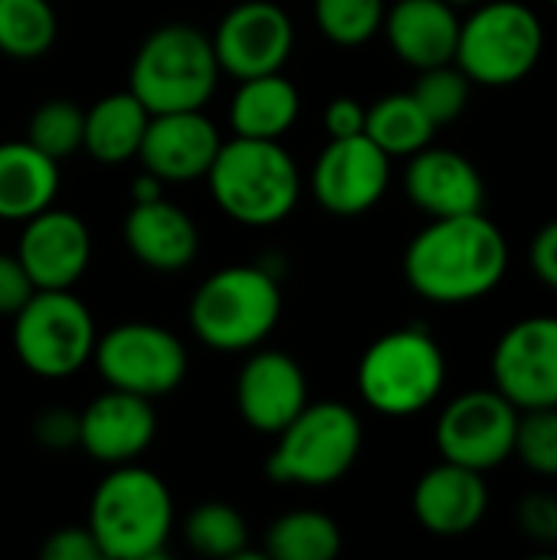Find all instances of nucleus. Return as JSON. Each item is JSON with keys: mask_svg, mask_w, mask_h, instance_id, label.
I'll list each match as a JSON object with an SVG mask.
<instances>
[{"mask_svg": "<svg viewBox=\"0 0 557 560\" xmlns=\"http://www.w3.org/2000/svg\"><path fill=\"white\" fill-rule=\"evenodd\" d=\"M404 190L410 203L433 220L476 213L486 203V180L479 167L466 154L433 144L410 154L404 171Z\"/></svg>", "mask_w": 557, "mask_h": 560, "instance_id": "nucleus-19", "label": "nucleus"}, {"mask_svg": "<svg viewBox=\"0 0 557 560\" xmlns=\"http://www.w3.org/2000/svg\"><path fill=\"white\" fill-rule=\"evenodd\" d=\"M59 161L30 141L0 144V220H30L59 194Z\"/></svg>", "mask_w": 557, "mask_h": 560, "instance_id": "nucleus-23", "label": "nucleus"}, {"mask_svg": "<svg viewBox=\"0 0 557 560\" xmlns=\"http://www.w3.org/2000/svg\"><path fill=\"white\" fill-rule=\"evenodd\" d=\"M223 138L217 125L204 115V108L194 112H164L151 115L138 158L144 171H151L161 180L184 184L207 177Z\"/></svg>", "mask_w": 557, "mask_h": 560, "instance_id": "nucleus-16", "label": "nucleus"}, {"mask_svg": "<svg viewBox=\"0 0 557 560\" xmlns=\"http://www.w3.org/2000/svg\"><path fill=\"white\" fill-rule=\"evenodd\" d=\"M391 184V158L368 138H332L312 167V194L335 217L371 210Z\"/></svg>", "mask_w": 557, "mask_h": 560, "instance_id": "nucleus-14", "label": "nucleus"}, {"mask_svg": "<svg viewBox=\"0 0 557 560\" xmlns=\"http://www.w3.org/2000/svg\"><path fill=\"white\" fill-rule=\"evenodd\" d=\"M207 184L217 207L243 226H272L286 220L302 194L295 158L272 138L243 135L220 144Z\"/></svg>", "mask_w": 557, "mask_h": 560, "instance_id": "nucleus-2", "label": "nucleus"}, {"mask_svg": "<svg viewBox=\"0 0 557 560\" xmlns=\"http://www.w3.org/2000/svg\"><path fill=\"white\" fill-rule=\"evenodd\" d=\"M309 404L302 368L282 351H253L236 377L240 417L266 436H276Z\"/></svg>", "mask_w": 557, "mask_h": 560, "instance_id": "nucleus-18", "label": "nucleus"}, {"mask_svg": "<svg viewBox=\"0 0 557 560\" xmlns=\"http://www.w3.org/2000/svg\"><path fill=\"white\" fill-rule=\"evenodd\" d=\"M220 79V62L207 33L187 23L158 26L138 46L128 72V92L151 112L204 108Z\"/></svg>", "mask_w": 557, "mask_h": 560, "instance_id": "nucleus-4", "label": "nucleus"}, {"mask_svg": "<svg viewBox=\"0 0 557 560\" xmlns=\"http://www.w3.org/2000/svg\"><path fill=\"white\" fill-rule=\"evenodd\" d=\"M184 538L204 558H236L246 548L250 532H246L243 515L233 505L204 502L187 515Z\"/></svg>", "mask_w": 557, "mask_h": 560, "instance_id": "nucleus-29", "label": "nucleus"}, {"mask_svg": "<svg viewBox=\"0 0 557 560\" xmlns=\"http://www.w3.org/2000/svg\"><path fill=\"white\" fill-rule=\"evenodd\" d=\"M469 92H473V82H469V75L456 62L420 69V75H417V82L410 89V95L420 102V108L430 115V121L437 128L456 121L466 112Z\"/></svg>", "mask_w": 557, "mask_h": 560, "instance_id": "nucleus-31", "label": "nucleus"}, {"mask_svg": "<svg viewBox=\"0 0 557 560\" xmlns=\"http://www.w3.org/2000/svg\"><path fill=\"white\" fill-rule=\"evenodd\" d=\"M95 322L72 289H36L13 315V351L20 364L46 381L72 377L92 361Z\"/></svg>", "mask_w": 557, "mask_h": 560, "instance_id": "nucleus-9", "label": "nucleus"}, {"mask_svg": "<svg viewBox=\"0 0 557 560\" xmlns=\"http://www.w3.org/2000/svg\"><path fill=\"white\" fill-rule=\"evenodd\" d=\"M148 118L151 112L131 92L105 95L92 108H85L82 148L102 164H125L138 158Z\"/></svg>", "mask_w": 557, "mask_h": 560, "instance_id": "nucleus-25", "label": "nucleus"}, {"mask_svg": "<svg viewBox=\"0 0 557 560\" xmlns=\"http://www.w3.org/2000/svg\"><path fill=\"white\" fill-rule=\"evenodd\" d=\"M519 528L535 545L557 548V495H552V492H529L519 502Z\"/></svg>", "mask_w": 557, "mask_h": 560, "instance_id": "nucleus-34", "label": "nucleus"}, {"mask_svg": "<svg viewBox=\"0 0 557 560\" xmlns=\"http://www.w3.org/2000/svg\"><path fill=\"white\" fill-rule=\"evenodd\" d=\"M529 266L535 272L538 282H545L548 289L557 292V220L545 223L529 246Z\"/></svg>", "mask_w": 557, "mask_h": 560, "instance_id": "nucleus-38", "label": "nucleus"}, {"mask_svg": "<svg viewBox=\"0 0 557 560\" xmlns=\"http://www.w3.org/2000/svg\"><path fill=\"white\" fill-rule=\"evenodd\" d=\"M384 0H315V23L335 46H364L384 26Z\"/></svg>", "mask_w": 557, "mask_h": 560, "instance_id": "nucleus-30", "label": "nucleus"}, {"mask_svg": "<svg viewBox=\"0 0 557 560\" xmlns=\"http://www.w3.org/2000/svg\"><path fill=\"white\" fill-rule=\"evenodd\" d=\"M338 551L341 528L322 512H289L266 535V555L276 560H332Z\"/></svg>", "mask_w": 557, "mask_h": 560, "instance_id": "nucleus-27", "label": "nucleus"}, {"mask_svg": "<svg viewBox=\"0 0 557 560\" xmlns=\"http://www.w3.org/2000/svg\"><path fill=\"white\" fill-rule=\"evenodd\" d=\"M56 10L49 0H0V52L39 59L56 43Z\"/></svg>", "mask_w": 557, "mask_h": 560, "instance_id": "nucleus-28", "label": "nucleus"}, {"mask_svg": "<svg viewBox=\"0 0 557 560\" xmlns=\"http://www.w3.org/2000/svg\"><path fill=\"white\" fill-rule=\"evenodd\" d=\"M33 436L39 446L46 450H69V446H79V413L72 410H62V407H53V410H43L33 423Z\"/></svg>", "mask_w": 557, "mask_h": 560, "instance_id": "nucleus-36", "label": "nucleus"}, {"mask_svg": "<svg viewBox=\"0 0 557 560\" xmlns=\"http://www.w3.org/2000/svg\"><path fill=\"white\" fill-rule=\"evenodd\" d=\"M121 230L128 253L154 272H181L197 259L200 249V233L190 213L164 197L131 203Z\"/></svg>", "mask_w": 557, "mask_h": 560, "instance_id": "nucleus-22", "label": "nucleus"}, {"mask_svg": "<svg viewBox=\"0 0 557 560\" xmlns=\"http://www.w3.org/2000/svg\"><path fill=\"white\" fill-rule=\"evenodd\" d=\"M33 292L23 262L16 256H0V315H16Z\"/></svg>", "mask_w": 557, "mask_h": 560, "instance_id": "nucleus-37", "label": "nucleus"}, {"mask_svg": "<svg viewBox=\"0 0 557 560\" xmlns=\"http://www.w3.org/2000/svg\"><path fill=\"white\" fill-rule=\"evenodd\" d=\"M190 328L200 345L236 354L259 348L282 315V292L263 266H227L190 299Z\"/></svg>", "mask_w": 557, "mask_h": 560, "instance_id": "nucleus-5", "label": "nucleus"}, {"mask_svg": "<svg viewBox=\"0 0 557 560\" xmlns=\"http://www.w3.org/2000/svg\"><path fill=\"white\" fill-rule=\"evenodd\" d=\"M33 289H72L92 259V236L72 210L46 207L26 220L16 246Z\"/></svg>", "mask_w": 557, "mask_h": 560, "instance_id": "nucleus-15", "label": "nucleus"}, {"mask_svg": "<svg viewBox=\"0 0 557 560\" xmlns=\"http://www.w3.org/2000/svg\"><path fill=\"white\" fill-rule=\"evenodd\" d=\"M210 43L220 72H230L233 79H253L282 72L295 46V26L279 3L243 0L220 20Z\"/></svg>", "mask_w": 557, "mask_h": 560, "instance_id": "nucleus-13", "label": "nucleus"}, {"mask_svg": "<svg viewBox=\"0 0 557 560\" xmlns=\"http://www.w3.org/2000/svg\"><path fill=\"white\" fill-rule=\"evenodd\" d=\"M98 377L138 397H164L187 377V351L181 338L151 322H125L102 335L92 351Z\"/></svg>", "mask_w": 557, "mask_h": 560, "instance_id": "nucleus-10", "label": "nucleus"}, {"mask_svg": "<svg viewBox=\"0 0 557 560\" xmlns=\"http://www.w3.org/2000/svg\"><path fill=\"white\" fill-rule=\"evenodd\" d=\"M460 23L453 62L473 85H515L545 52V23L522 0H479Z\"/></svg>", "mask_w": 557, "mask_h": 560, "instance_id": "nucleus-7", "label": "nucleus"}, {"mask_svg": "<svg viewBox=\"0 0 557 560\" xmlns=\"http://www.w3.org/2000/svg\"><path fill=\"white\" fill-rule=\"evenodd\" d=\"M174 528V499L161 476L144 466L121 463L98 482L89 505V532L102 558H158Z\"/></svg>", "mask_w": 557, "mask_h": 560, "instance_id": "nucleus-3", "label": "nucleus"}, {"mask_svg": "<svg viewBox=\"0 0 557 560\" xmlns=\"http://www.w3.org/2000/svg\"><path fill=\"white\" fill-rule=\"evenodd\" d=\"M364 427L348 404H305L292 423L276 433L266 472L279 486L325 489L351 472L361 456Z\"/></svg>", "mask_w": 557, "mask_h": 560, "instance_id": "nucleus-6", "label": "nucleus"}, {"mask_svg": "<svg viewBox=\"0 0 557 560\" xmlns=\"http://www.w3.org/2000/svg\"><path fill=\"white\" fill-rule=\"evenodd\" d=\"M519 463L545 479L557 476V407L545 410H519L515 453Z\"/></svg>", "mask_w": 557, "mask_h": 560, "instance_id": "nucleus-33", "label": "nucleus"}, {"mask_svg": "<svg viewBox=\"0 0 557 560\" xmlns=\"http://www.w3.org/2000/svg\"><path fill=\"white\" fill-rule=\"evenodd\" d=\"M414 515L417 522L437 535V538H463L489 512V486L483 472L456 466V463H440L427 469L417 486H414Z\"/></svg>", "mask_w": 557, "mask_h": 560, "instance_id": "nucleus-20", "label": "nucleus"}, {"mask_svg": "<svg viewBox=\"0 0 557 560\" xmlns=\"http://www.w3.org/2000/svg\"><path fill=\"white\" fill-rule=\"evenodd\" d=\"M161 177H154L151 171H144L141 177H135V184H131V200L135 203H144V200H158L161 197Z\"/></svg>", "mask_w": 557, "mask_h": 560, "instance_id": "nucleus-40", "label": "nucleus"}, {"mask_svg": "<svg viewBox=\"0 0 557 560\" xmlns=\"http://www.w3.org/2000/svg\"><path fill=\"white\" fill-rule=\"evenodd\" d=\"M552 3H555V7H557V0H552Z\"/></svg>", "mask_w": 557, "mask_h": 560, "instance_id": "nucleus-42", "label": "nucleus"}, {"mask_svg": "<svg viewBox=\"0 0 557 560\" xmlns=\"http://www.w3.org/2000/svg\"><path fill=\"white\" fill-rule=\"evenodd\" d=\"M519 410L492 390H466L453 397L437 420V450L446 463L492 472L515 453Z\"/></svg>", "mask_w": 557, "mask_h": 560, "instance_id": "nucleus-11", "label": "nucleus"}, {"mask_svg": "<svg viewBox=\"0 0 557 560\" xmlns=\"http://www.w3.org/2000/svg\"><path fill=\"white\" fill-rule=\"evenodd\" d=\"M364 135L387 154V158H410L420 148L433 144L437 125L420 108V102L410 92H394L378 98L368 108Z\"/></svg>", "mask_w": 557, "mask_h": 560, "instance_id": "nucleus-26", "label": "nucleus"}, {"mask_svg": "<svg viewBox=\"0 0 557 560\" xmlns=\"http://www.w3.org/2000/svg\"><path fill=\"white\" fill-rule=\"evenodd\" d=\"M453 7H473V3H479V0H450Z\"/></svg>", "mask_w": 557, "mask_h": 560, "instance_id": "nucleus-41", "label": "nucleus"}, {"mask_svg": "<svg viewBox=\"0 0 557 560\" xmlns=\"http://www.w3.org/2000/svg\"><path fill=\"white\" fill-rule=\"evenodd\" d=\"M506 269L509 243L483 210L437 217L404 253V276L410 289L433 305L476 302L506 279Z\"/></svg>", "mask_w": 557, "mask_h": 560, "instance_id": "nucleus-1", "label": "nucleus"}, {"mask_svg": "<svg viewBox=\"0 0 557 560\" xmlns=\"http://www.w3.org/2000/svg\"><path fill=\"white\" fill-rule=\"evenodd\" d=\"M158 433V413L148 397L108 387L79 413V446L105 466L135 463Z\"/></svg>", "mask_w": 557, "mask_h": 560, "instance_id": "nucleus-17", "label": "nucleus"}, {"mask_svg": "<svg viewBox=\"0 0 557 560\" xmlns=\"http://www.w3.org/2000/svg\"><path fill=\"white\" fill-rule=\"evenodd\" d=\"M446 384V358L427 328H397L381 335L358 364L361 400L384 417L423 413Z\"/></svg>", "mask_w": 557, "mask_h": 560, "instance_id": "nucleus-8", "label": "nucleus"}, {"mask_svg": "<svg viewBox=\"0 0 557 560\" xmlns=\"http://www.w3.org/2000/svg\"><path fill=\"white\" fill-rule=\"evenodd\" d=\"M460 13L450 0H397L384 13V36L401 62L430 69L453 62L460 39Z\"/></svg>", "mask_w": 557, "mask_h": 560, "instance_id": "nucleus-21", "label": "nucleus"}, {"mask_svg": "<svg viewBox=\"0 0 557 560\" xmlns=\"http://www.w3.org/2000/svg\"><path fill=\"white\" fill-rule=\"evenodd\" d=\"M82 128H85V108H79L69 98H49L33 112L26 141L43 154H49L53 161H62L82 148Z\"/></svg>", "mask_w": 557, "mask_h": 560, "instance_id": "nucleus-32", "label": "nucleus"}, {"mask_svg": "<svg viewBox=\"0 0 557 560\" xmlns=\"http://www.w3.org/2000/svg\"><path fill=\"white\" fill-rule=\"evenodd\" d=\"M299 89L282 72H266L240 79V89L230 102V125L243 138H272L279 141L299 121Z\"/></svg>", "mask_w": 557, "mask_h": 560, "instance_id": "nucleus-24", "label": "nucleus"}, {"mask_svg": "<svg viewBox=\"0 0 557 560\" xmlns=\"http://www.w3.org/2000/svg\"><path fill=\"white\" fill-rule=\"evenodd\" d=\"M364 118H368V108L358 102V98H332L328 108H325V131L328 138H355V135H364Z\"/></svg>", "mask_w": 557, "mask_h": 560, "instance_id": "nucleus-39", "label": "nucleus"}, {"mask_svg": "<svg viewBox=\"0 0 557 560\" xmlns=\"http://www.w3.org/2000/svg\"><path fill=\"white\" fill-rule=\"evenodd\" d=\"M46 560H98L102 558V548L95 541V535L89 532V525H69V528H59L53 532L46 541H43V551Z\"/></svg>", "mask_w": 557, "mask_h": 560, "instance_id": "nucleus-35", "label": "nucleus"}, {"mask_svg": "<svg viewBox=\"0 0 557 560\" xmlns=\"http://www.w3.org/2000/svg\"><path fill=\"white\" fill-rule=\"evenodd\" d=\"M492 387L515 410L557 407V315H532L506 328L492 351Z\"/></svg>", "mask_w": 557, "mask_h": 560, "instance_id": "nucleus-12", "label": "nucleus"}]
</instances>
